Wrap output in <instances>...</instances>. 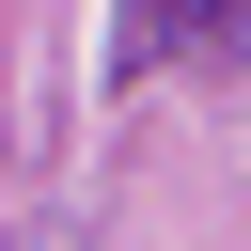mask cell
<instances>
[{"label":"cell","mask_w":251,"mask_h":251,"mask_svg":"<svg viewBox=\"0 0 251 251\" xmlns=\"http://www.w3.org/2000/svg\"><path fill=\"white\" fill-rule=\"evenodd\" d=\"M157 31L173 47H220V31H251V0H157Z\"/></svg>","instance_id":"1"}]
</instances>
